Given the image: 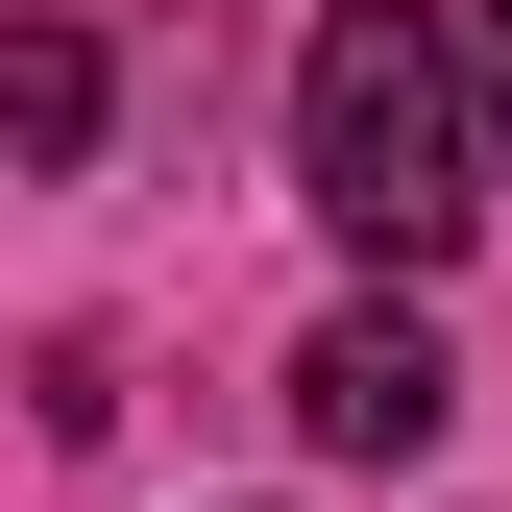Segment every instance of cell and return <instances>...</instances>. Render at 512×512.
I'll list each match as a JSON object with an SVG mask.
<instances>
[{
    "label": "cell",
    "instance_id": "277c9868",
    "mask_svg": "<svg viewBox=\"0 0 512 512\" xmlns=\"http://www.w3.org/2000/svg\"><path fill=\"white\" fill-rule=\"evenodd\" d=\"M488 147H512V0H488Z\"/></svg>",
    "mask_w": 512,
    "mask_h": 512
},
{
    "label": "cell",
    "instance_id": "7a4b0ae2",
    "mask_svg": "<svg viewBox=\"0 0 512 512\" xmlns=\"http://www.w3.org/2000/svg\"><path fill=\"white\" fill-rule=\"evenodd\" d=\"M439 415H464V391H439V342H415L391 293L293 342V439H317V464H439Z\"/></svg>",
    "mask_w": 512,
    "mask_h": 512
},
{
    "label": "cell",
    "instance_id": "3957f363",
    "mask_svg": "<svg viewBox=\"0 0 512 512\" xmlns=\"http://www.w3.org/2000/svg\"><path fill=\"white\" fill-rule=\"evenodd\" d=\"M0 122H25V171L98 147V25H74V0H25V25H0Z\"/></svg>",
    "mask_w": 512,
    "mask_h": 512
},
{
    "label": "cell",
    "instance_id": "6da1fadb",
    "mask_svg": "<svg viewBox=\"0 0 512 512\" xmlns=\"http://www.w3.org/2000/svg\"><path fill=\"white\" fill-rule=\"evenodd\" d=\"M488 122H464V49L415 25V0H342V25L293 49V196H317V244H366V269H439V244L488 220Z\"/></svg>",
    "mask_w": 512,
    "mask_h": 512
}]
</instances>
